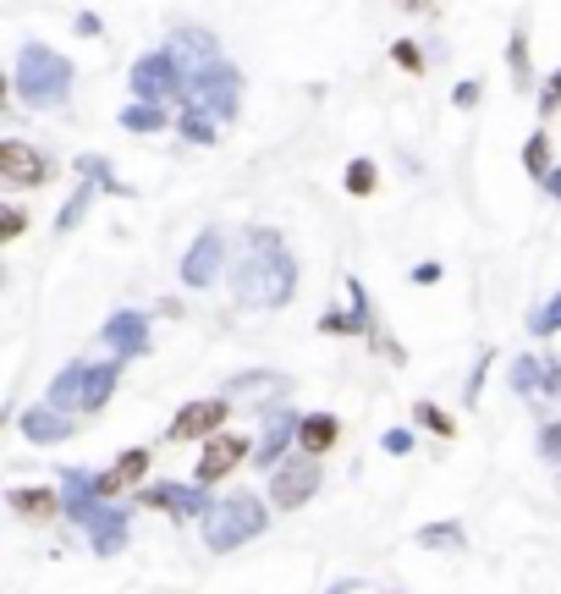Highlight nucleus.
<instances>
[{
  "label": "nucleus",
  "mask_w": 561,
  "mask_h": 594,
  "mask_svg": "<svg viewBox=\"0 0 561 594\" xmlns=\"http://www.w3.org/2000/svg\"><path fill=\"white\" fill-rule=\"evenodd\" d=\"M286 441H297V419H292L286 408H276V413H271V424H265V436H259L254 462H259V468H280V462H286V457H280Z\"/></svg>",
  "instance_id": "nucleus-13"
},
{
  "label": "nucleus",
  "mask_w": 561,
  "mask_h": 594,
  "mask_svg": "<svg viewBox=\"0 0 561 594\" xmlns=\"http://www.w3.org/2000/svg\"><path fill=\"white\" fill-rule=\"evenodd\" d=\"M380 445H386L391 457H408V451H414V430H386V436H380Z\"/></svg>",
  "instance_id": "nucleus-28"
},
{
  "label": "nucleus",
  "mask_w": 561,
  "mask_h": 594,
  "mask_svg": "<svg viewBox=\"0 0 561 594\" xmlns=\"http://www.w3.org/2000/svg\"><path fill=\"white\" fill-rule=\"evenodd\" d=\"M61 501H67V518H72V523H83V518L100 506L94 473H83V468H67V473H61Z\"/></svg>",
  "instance_id": "nucleus-12"
},
{
  "label": "nucleus",
  "mask_w": 561,
  "mask_h": 594,
  "mask_svg": "<svg viewBox=\"0 0 561 594\" xmlns=\"http://www.w3.org/2000/svg\"><path fill=\"white\" fill-rule=\"evenodd\" d=\"M529 325H534V336H551V330H561V293L551 297V303H545V308H540Z\"/></svg>",
  "instance_id": "nucleus-24"
},
{
  "label": "nucleus",
  "mask_w": 561,
  "mask_h": 594,
  "mask_svg": "<svg viewBox=\"0 0 561 594\" xmlns=\"http://www.w3.org/2000/svg\"><path fill=\"white\" fill-rule=\"evenodd\" d=\"M545 375H551V363H540V358H518V369H512V391H518V397H534V391L545 386Z\"/></svg>",
  "instance_id": "nucleus-20"
},
{
  "label": "nucleus",
  "mask_w": 561,
  "mask_h": 594,
  "mask_svg": "<svg viewBox=\"0 0 561 594\" xmlns=\"http://www.w3.org/2000/svg\"><path fill=\"white\" fill-rule=\"evenodd\" d=\"M226 413H232V402L226 397H204V402H187L176 419H171V441H204V436H221V424H226Z\"/></svg>",
  "instance_id": "nucleus-5"
},
{
  "label": "nucleus",
  "mask_w": 561,
  "mask_h": 594,
  "mask_svg": "<svg viewBox=\"0 0 561 594\" xmlns=\"http://www.w3.org/2000/svg\"><path fill=\"white\" fill-rule=\"evenodd\" d=\"M143 473H149V451H143V445H133V451H122L105 473H94V490H100V501H116V495L139 490Z\"/></svg>",
  "instance_id": "nucleus-9"
},
{
  "label": "nucleus",
  "mask_w": 561,
  "mask_h": 594,
  "mask_svg": "<svg viewBox=\"0 0 561 594\" xmlns=\"http://www.w3.org/2000/svg\"><path fill=\"white\" fill-rule=\"evenodd\" d=\"M314 490H319V457L297 451V457H286L280 468H271V501H276L280 512H297Z\"/></svg>",
  "instance_id": "nucleus-2"
},
{
  "label": "nucleus",
  "mask_w": 561,
  "mask_h": 594,
  "mask_svg": "<svg viewBox=\"0 0 561 594\" xmlns=\"http://www.w3.org/2000/svg\"><path fill=\"white\" fill-rule=\"evenodd\" d=\"M341 436V424L330 419V413H308V419H297V451H308V457H325L330 445Z\"/></svg>",
  "instance_id": "nucleus-15"
},
{
  "label": "nucleus",
  "mask_w": 561,
  "mask_h": 594,
  "mask_svg": "<svg viewBox=\"0 0 561 594\" xmlns=\"http://www.w3.org/2000/svg\"><path fill=\"white\" fill-rule=\"evenodd\" d=\"M545 182H551V193H557V198H561V171H551V176H545Z\"/></svg>",
  "instance_id": "nucleus-35"
},
{
  "label": "nucleus",
  "mask_w": 561,
  "mask_h": 594,
  "mask_svg": "<svg viewBox=\"0 0 561 594\" xmlns=\"http://www.w3.org/2000/svg\"><path fill=\"white\" fill-rule=\"evenodd\" d=\"M105 347H111L116 358H139L143 347H149V330H143L139 314H116V319L105 325Z\"/></svg>",
  "instance_id": "nucleus-14"
},
{
  "label": "nucleus",
  "mask_w": 561,
  "mask_h": 594,
  "mask_svg": "<svg viewBox=\"0 0 561 594\" xmlns=\"http://www.w3.org/2000/svg\"><path fill=\"white\" fill-rule=\"evenodd\" d=\"M11 512H17L22 523H50L55 512H67V501H61V490H44V484H17V490H11Z\"/></svg>",
  "instance_id": "nucleus-10"
},
{
  "label": "nucleus",
  "mask_w": 561,
  "mask_h": 594,
  "mask_svg": "<svg viewBox=\"0 0 561 594\" xmlns=\"http://www.w3.org/2000/svg\"><path fill=\"white\" fill-rule=\"evenodd\" d=\"M22 436H28L33 445H55V441L72 436V419H67L61 408L44 402V408H28V413H22Z\"/></svg>",
  "instance_id": "nucleus-11"
},
{
  "label": "nucleus",
  "mask_w": 561,
  "mask_h": 594,
  "mask_svg": "<svg viewBox=\"0 0 561 594\" xmlns=\"http://www.w3.org/2000/svg\"><path fill=\"white\" fill-rule=\"evenodd\" d=\"M160 122H165V116H160L154 105H139V111H128V116H122V127H139V133H149V127H160Z\"/></svg>",
  "instance_id": "nucleus-26"
},
{
  "label": "nucleus",
  "mask_w": 561,
  "mask_h": 594,
  "mask_svg": "<svg viewBox=\"0 0 561 594\" xmlns=\"http://www.w3.org/2000/svg\"><path fill=\"white\" fill-rule=\"evenodd\" d=\"M215 265H221V237H198V248L187 254L182 276H187L193 287H204V281H215Z\"/></svg>",
  "instance_id": "nucleus-17"
},
{
  "label": "nucleus",
  "mask_w": 561,
  "mask_h": 594,
  "mask_svg": "<svg viewBox=\"0 0 561 594\" xmlns=\"http://www.w3.org/2000/svg\"><path fill=\"white\" fill-rule=\"evenodd\" d=\"M523 165H529L534 176H551V148H545V139H529V148H523Z\"/></svg>",
  "instance_id": "nucleus-25"
},
{
  "label": "nucleus",
  "mask_w": 561,
  "mask_h": 594,
  "mask_svg": "<svg viewBox=\"0 0 561 594\" xmlns=\"http://www.w3.org/2000/svg\"><path fill=\"white\" fill-rule=\"evenodd\" d=\"M133 495H139L143 506H154V512H171V518H204V512H210V495H198L193 484H176V479L143 484Z\"/></svg>",
  "instance_id": "nucleus-6"
},
{
  "label": "nucleus",
  "mask_w": 561,
  "mask_h": 594,
  "mask_svg": "<svg viewBox=\"0 0 561 594\" xmlns=\"http://www.w3.org/2000/svg\"><path fill=\"white\" fill-rule=\"evenodd\" d=\"M254 451H248V441L243 436H210V445H204V457H198V468H193V479L210 490V484H221L232 468H243Z\"/></svg>",
  "instance_id": "nucleus-7"
},
{
  "label": "nucleus",
  "mask_w": 561,
  "mask_h": 594,
  "mask_svg": "<svg viewBox=\"0 0 561 594\" xmlns=\"http://www.w3.org/2000/svg\"><path fill=\"white\" fill-rule=\"evenodd\" d=\"M265 529H271V512H265L259 495H221V501H210V512H204V540H210V551H237V545L259 540Z\"/></svg>",
  "instance_id": "nucleus-1"
},
{
  "label": "nucleus",
  "mask_w": 561,
  "mask_h": 594,
  "mask_svg": "<svg viewBox=\"0 0 561 594\" xmlns=\"http://www.w3.org/2000/svg\"><path fill=\"white\" fill-rule=\"evenodd\" d=\"M540 111H545V116H551V111H561V72L551 78V83H545V100H540Z\"/></svg>",
  "instance_id": "nucleus-30"
},
{
  "label": "nucleus",
  "mask_w": 561,
  "mask_h": 594,
  "mask_svg": "<svg viewBox=\"0 0 561 594\" xmlns=\"http://www.w3.org/2000/svg\"><path fill=\"white\" fill-rule=\"evenodd\" d=\"M391 55H397V66H402V72H424V55H419V44H408V39H402V44H397Z\"/></svg>",
  "instance_id": "nucleus-29"
},
{
  "label": "nucleus",
  "mask_w": 561,
  "mask_h": 594,
  "mask_svg": "<svg viewBox=\"0 0 561 594\" xmlns=\"http://www.w3.org/2000/svg\"><path fill=\"white\" fill-rule=\"evenodd\" d=\"M414 281H419V287H435V281H440V265H419Z\"/></svg>",
  "instance_id": "nucleus-32"
},
{
  "label": "nucleus",
  "mask_w": 561,
  "mask_h": 594,
  "mask_svg": "<svg viewBox=\"0 0 561 594\" xmlns=\"http://www.w3.org/2000/svg\"><path fill=\"white\" fill-rule=\"evenodd\" d=\"M133 89H139L143 100H154V94H165V89H176V66L165 61V55H149L139 72H133Z\"/></svg>",
  "instance_id": "nucleus-16"
},
{
  "label": "nucleus",
  "mask_w": 561,
  "mask_h": 594,
  "mask_svg": "<svg viewBox=\"0 0 561 594\" xmlns=\"http://www.w3.org/2000/svg\"><path fill=\"white\" fill-rule=\"evenodd\" d=\"M347 590H353V584H336V590H330V594H347Z\"/></svg>",
  "instance_id": "nucleus-36"
},
{
  "label": "nucleus",
  "mask_w": 561,
  "mask_h": 594,
  "mask_svg": "<svg viewBox=\"0 0 561 594\" xmlns=\"http://www.w3.org/2000/svg\"><path fill=\"white\" fill-rule=\"evenodd\" d=\"M414 419H419L424 430H435V436H451V430H457V424H451V413H440L435 402H419V408H414Z\"/></svg>",
  "instance_id": "nucleus-23"
},
{
  "label": "nucleus",
  "mask_w": 561,
  "mask_h": 594,
  "mask_svg": "<svg viewBox=\"0 0 561 594\" xmlns=\"http://www.w3.org/2000/svg\"><path fill=\"white\" fill-rule=\"evenodd\" d=\"M78 529L89 534V545H94L100 556H116V551L128 545V512H122V506H111V501H100Z\"/></svg>",
  "instance_id": "nucleus-8"
},
{
  "label": "nucleus",
  "mask_w": 561,
  "mask_h": 594,
  "mask_svg": "<svg viewBox=\"0 0 561 594\" xmlns=\"http://www.w3.org/2000/svg\"><path fill=\"white\" fill-rule=\"evenodd\" d=\"M347 193H358V198L375 193V165H369V160H353V165H347Z\"/></svg>",
  "instance_id": "nucleus-22"
},
{
  "label": "nucleus",
  "mask_w": 561,
  "mask_h": 594,
  "mask_svg": "<svg viewBox=\"0 0 561 594\" xmlns=\"http://www.w3.org/2000/svg\"><path fill=\"white\" fill-rule=\"evenodd\" d=\"M419 545H429V551H451V545H462V523H424L419 529Z\"/></svg>",
  "instance_id": "nucleus-21"
},
{
  "label": "nucleus",
  "mask_w": 561,
  "mask_h": 594,
  "mask_svg": "<svg viewBox=\"0 0 561 594\" xmlns=\"http://www.w3.org/2000/svg\"><path fill=\"white\" fill-rule=\"evenodd\" d=\"M22 94L28 100H39V105H55L61 94H67V61L61 55H50V50H28L22 55Z\"/></svg>",
  "instance_id": "nucleus-3"
},
{
  "label": "nucleus",
  "mask_w": 561,
  "mask_h": 594,
  "mask_svg": "<svg viewBox=\"0 0 561 594\" xmlns=\"http://www.w3.org/2000/svg\"><path fill=\"white\" fill-rule=\"evenodd\" d=\"M0 176H6L11 187H44V182L55 176V165H50V160H44L33 144L6 139V144H0Z\"/></svg>",
  "instance_id": "nucleus-4"
},
{
  "label": "nucleus",
  "mask_w": 561,
  "mask_h": 594,
  "mask_svg": "<svg viewBox=\"0 0 561 594\" xmlns=\"http://www.w3.org/2000/svg\"><path fill=\"white\" fill-rule=\"evenodd\" d=\"M83 380H89V363L61 369V375H55V386L44 391V402H50V408H78V402H83Z\"/></svg>",
  "instance_id": "nucleus-18"
},
{
  "label": "nucleus",
  "mask_w": 561,
  "mask_h": 594,
  "mask_svg": "<svg viewBox=\"0 0 561 594\" xmlns=\"http://www.w3.org/2000/svg\"><path fill=\"white\" fill-rule=\"evenodd\" d=\"M540 457H545V462H561V419L540 430Z\"/></svg>",
  "instance_id": "nucleus-27"
},
{
  "label": "nucleus",
  "mask_w": 561,
  "mask_h": 594,
  "mask_svg": "<svg viewBox=\"0 0 561 594\" xmlns=\"http://www.w3.org/2000/svg\"><path fill=\"white\" fill-rule=\"evenodd\" d=\"M545 386H551V391H561V363H551V375H545Z\"/></svg>",
  "instance_id": "nucleus-33"
},
{
  "label": "nucleus",
  "mask_w": 561,
  "mask_h": 594,
  "mask_svg": "<svg viewBox=\"0 0 561 594\" xmlns=\"http://www.w3.org/2000/svg\"><path fill=\"white\" fill-rule=\"evenodd\" d=\"M116 375H122L116 363H94V369H89V380H83V402H78V408L100 413V408L111 402V391H116Z\"/></svg>",
  "instance_id": "nucleus-19"
},
{
  "label": "nucleus",
  "mask_w": 561,
  "mask_h": 594,
  "mask_svg": "<svg viewBox=\"0 0 561 594\" xmlns=\"http://www.w3.org/2000/svg\"><path fill=\"white\" fill-rule=\"evenodd\" d=\"M0 226H6L0 237H22V209H6V221H0Z\"/></svg>",
  "instance_id": "nucleus-31"
},
{
  "label": "nucleus",
  "mask_w": 561,
  "mask_h": 594,
  "mask_svg": "<svg viewBox=\"0 0 561 594\" xmlns=\"http://www.w3.org/2000/svg\"><path fill=\"white\" fill-rule=\"evenodd\" d=\"M402 11H429V0H397Z\"/></svg>",
  "instance_id": "nucleus-34"
}]
</instances>
